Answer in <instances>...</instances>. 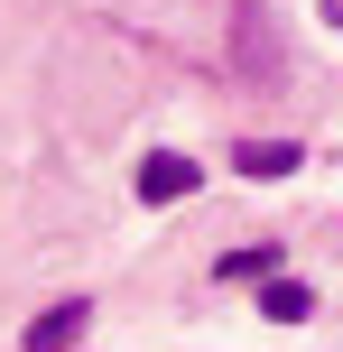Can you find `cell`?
<instances>
[{
    "label": "cell",
    "instance_id": "obj_4",
    "mask_svg": "<svg viewBox=\"0 0 343 352\" xmlns=\"http://www.w3.org/2000/svg\"><path fill=\"white\" fill-rule=\"evenodd\" d=\"M297 158H307L297 140H241V176H288Z\"/></svg>",
    "mask_w": 343,
    "mask_h": 352
},
{
    "label": "cell",
    "instance_id": "obj_5",
    "mask_svg": "<svg viewBox=\"0 0 343 352\" xmlns=\"http://www.w3.org/2000/svg\"><path fill=\"white\" fill-rule=\"evenodd\" d=\"M260 316H278V324H307V316H316V297H307L297 278H269V287H260Z\"/></svg>",
    "mask_w": 343,
    "mask_h": 352
},
{
    "label": "cell",
    "instance_id": "obj_2",
    "mask_svg": "<svg viewBox=\"0 0 343 352\" xmlns=\"http://www.w3.org/2000/svg\"><path fill=\"white\" fill-rule=\"evenodd\" d=\"M204 176H195V158H177V148H148L140 158V204H177V195H195Z\"/></svg>",
    "mask_w": 343,
    "mask_h": 352
},
{
    "label": "cell",
    "instance_id": "obj_1",
    "mask_svg": "<svg viewBox=\"0 0 343 352\" xmlns=\"http://www.w3.org/2000/svg\"><path fill=\"white\" fill-rule=\"evenodd\" d=\"M232 47H241V74H251V84H278V37H269V10H260V0L232 10Z\"/></svg>",
    "mask_w": 343,
    "mask_h": 352
},
{
    "label": "cell",
    "instance_id": "obj_3",
    "mask_svg": "<svg viewBox=\"0 0 343 352\" xmlns=\"http://www.w3.org/2000/svg\"><path fill=\"white\" fill-rule=\"evenodd\" d=\"M84 324H93V297H65V306H47V316L28 324V352H74V343H84Z\"/></svg>",
    "mask_w": 343,
    "mask_h": 352
},
{
    "label": "cell",
    "instance_id": "obj_6",
    "mask_svg": "<svg viewBox=\"0 0 343 352\" xmlns=\"http://www.w3.org/2000/svg\"><path fill=\"white\" fill-rule=\"evenodd\" d=\"M325 19H334V28H343V0H325Z\"/></svg>",
    "mask_w": 343,
    "mask_h": 352
}]
</instances>
